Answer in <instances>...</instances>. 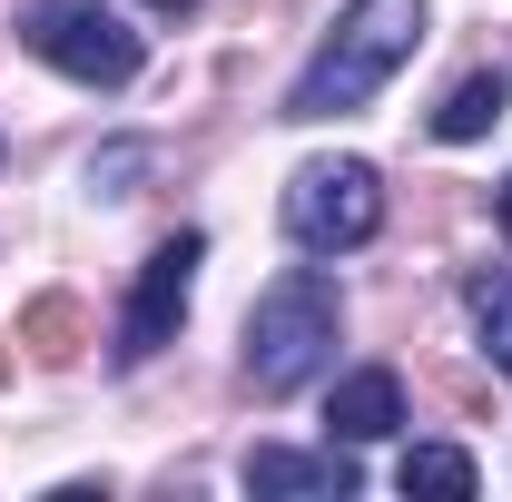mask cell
<instances>
[{
  "label": "cell",
  "mask_w": 512,
  "mask_h": 502,
  "mask_svg": "<svg viewBox=\"0 0 512 502\" xmlns=\"http://www.w3.org/2000/svg\"><path fill=\"white\" fill-rule=\"evenodd\" d=\"M473 325H483V355L512 375V276H473Z\"/></svg>",
  "instance_id": "11"
},
{
  "label": "cell",
  "mask_w": 512,
  "mask_h": 502,
  "mask_svg": "<svg viewBox=\"0 0 512 502\" xmlns=\"http://www.w3.org/2000/svg\"><path fill=\"white\" fill-rule=\"evenodd\" d=\"M512 109V89H503V69H473V79H463V89H453L444 109H434V138H453V148H463V138H483V128L503 119Z\"/></svg>",
  "instance_id": "8"
},
{
  "label": "cell",
  "mask_w": 512,
  "mask_h": 502,
  "mask_svg": "<svg viewBox=\"0 0 512 502\" xmlns=\"http://www.w3.org/2000/svg\"><path fill=\"white\" fill-rule=\"evenodd\" d=\"M20 40L79 89H128L138 79V30L109 0H20Z\"/></svg>",
  "instance_id": "3"
},
{
  "label": "cell",
  "mask_w": 512,
  "mask_h": 502,
  "mask_svg": "<svg viewBox=\"0 0 512 502\" xmlns=\"http://www.w3.org/2000/svg\"><path fill=\"white\" fill-rule=\"evenodd\" d=\"M355 483H365V473H355V443H325V453H286V443H256L247 453V493L256 502H296V493H355Z\"/></svg>",
  "instance_id": "6"
},
{
  "label": "cell",
  "mask_w": 512,
  "mask_h": 502,
  "mask_svg": "<svg viewBox=\"0 0 512 502\" xmlns=\"http://www.w3.org/2000/svg\"><path fill=\"white\" fill-rule=\"evenodd\" d=\"M394 424H404V375H384V365H365L325 394V443H384Z\"/></svg>",
  "instance_id": "7"
},
{
  "label": "cell",
  "mask_w": 512,
  "mask_h": 502,
  "mask_svg": "<svg viewBox=\"0 0 512 502\" xmlns=\"http://www.w3.org/2000/svg\"><path fill=\"white\" fill-rule=\"evenodd\" d=\"M20 345H30V355H40V365H69V355H79V345H89V315L69 306V296H40V306L20 315Z\"/></svg>",
  "instance_id": "9"
},
{
  "label": "cell",
  "mask_w": 512,
  "mask_h": 502,
  "mask_svg": "<svg viewBox=\"0 0 512 502\" xmlns=\"http://www.w3.org/2000/svg\"><path fill=\"white\" fill-rule=\"evenodd\" d=\"M335 325H345V296L325 266H286L266 276L247 306V384L256 394H296L335 365Z\"/></svg>",
  "instance_id": "2"
},
{
  "label": "cell",
  "mask_w": 512,
  "mask_h": 502,
  "mask_svg": "<svg viewBox=\"0 0 512 502\" xmlns=\"http://www.w3.org/2000/svg\"><path fill=\"white\" fill-rule=\"evenodd\" d=\"M394 483H404V493H473L483 473H473V453H463V443H414V453L394 463Z\"/></svg>",
  "instance_id": "10"
},
{
  "label": "cell",
  "mask_w": 512,
  "mask_h": 502,
  "mask_svg": "<svg viewBox=\"0 0 512 502\" xmlns=\"http://www.w3.org/2000/svg\"><path fill=\"white\" fill-rule=\"evenodd\" d=\"M493 207H503V237H512V178H503V197H493Z\"/></svg>",
  "instance_id": "12"
},
{
  "label": "cell",
  "mask_w": 512,
  "mask_h": 502,
  "mask_svg": "<svg viewBox=\"0 0 512 502\" xmlns=\"http://www.w3.org/2000/svg\"><path fill=\"white\" fill-rule=\"evenodd\" d=\"M375 227H384V178L365 158H316V168L286 178V237L306 256H345V247H365Z\"/></svg>",
  "instance_id": "4"
},
{
  "label": "cell",
  "mask_w": 512,
  "mask_h": 502,
  "mask_svg": "<svg viewBox=\"0 0 512 502\" xmlns=\"http://www.w3.org/2000/svg\"><path fill=\"white\" fill-rule=\"evenodd\" d=\"M424 50V0H345V20L325 30V50L296 69L286 89V119H355L394 69Z\"/></svg>",
  "instance_id": "1"
},
{
  "label": "cell",
  "mask_w": 512,
  "mask_h": 502,
  "mask_svg": "<svg viewBox=\"0 0 512 502\" xmlns=\"http://www.w3.org/2000/svg\"><path fill=\"white\" fill-rule=\"evenodd\" d=\"M148 10H188V0H148Z\"/></svg>",
  "instance_id": "13"
},
{
  "label": "cell",
  "mask_w": 512,
  "mask_h": 502,
  "mask_svg": "<svg viewBox=\"0 0 512 502\" xmlns=\"http://www.w3.org/2000/svg\"><path fill=\"white\" fill-rule=\"evenodd\" d=\"M197 256H207V237H168V247L138 266V296H128V315H119V345H109V365L119 375H138L178 325H188V286H197Z\"/></svg>",
  "instance_id": "5"
}]
</instances>
